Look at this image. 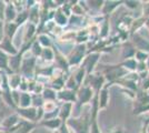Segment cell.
<instances>
[{
  "label": "cell",
  "mask_w": 149,
  "mask_h": 133,
  "mask_svg": "<svg viewBox=\"0 0 149 133\" xmlns=\"http://www.w3.org/2000/svg\"><path fill=\"white\" fill-rule=\"evenodd\" d=\"M21 112H22V114H25L26 116H30V118H33L35 114H36V111H35V110H30V112H26L25 110H22Z\"/></svg>",
  "instance_id": "7a4b0ae2"
},
{
  "label": "cell",
  "mask_w": 149,
  "mask_h": 133,
  "mask_svg": "<svg viewBox=\"0 0 149 133\" xmlns=\"http://www.w3.org/2000/svg\"><path fill=\"white\" fill-rule=\"evenodd\" d=\"M2 48H6V50L10 51V52H15L13 47H10V44H9V40H8V39H6V40H5V42L2 43Z\"/></svg>",
  "instance_id": "6da1fadb"
},
{
  "label": "cell",
  "mask_w": 149,
  "mask_h": 133,
  "mask_svg": "<svg viewBox=\"0 0 149 133\" xmlns=\"http://www.w3.org/2000/svg\"><path fill=\"white\" fill-rule=\"evenodd\" d=\"M106 95H107V93H106V91H104L102 92V105H105L106 103Z\"/></svg>",
  "instance_id": "8992f818"
},
{
  "label": "cell",
  "mask_w": 149,
  "mask_h": 133,
  "mask_svg": "<svg viewBox=\"0 0 149 133\" xmlns=\"http://www.w3.org/2000/svg\"><path fill=\"white\" fill-rule=\"evenodd\" d=\"M45 124H46V125H49V127H57V125L59 124V121L54 120V122H46Z\"/></svg>",
  "instance_id": "5b68a950"
},
{
  "label": "cell",
  "mask_w": 149,
  "mask_h": 133,
  "mask_svg": "<svg viewBox=\"0 0 149 133\" xmlns=\"http://www.w3.org/2000/svg\"><path fill=\"white\" fill-rule=\"evenodd\" d=\"M1 36H2V25L0 22V39H1Z\"/></svg>",
  "instance_id": "52a82bcc"
},
{
  "label": "cell",
  "mask_w": 149,
  "mask_h": 133,
  "mask_svg": "<svg viewBox=\"0 0 149 133\" xmlns=\"http://www.w3.org/2000/svg\"><path fill=\"white\" fill-rule=\"evenodd\" d=\"M22 105H27L28 104V102L30 101V98H29V95L27 94H22Z\"/></svg>",
  "instance_id": "3957f363"
},
{
  "label": "cell",
  "mask_w": 149,
  "mask_h": 133,
  "mask_svg": "<svg viewBox=\"0 0 149 133\" xmlns=\"http://www.w3.org/2000/svg\"><path fill=\"white\" fill-rule=\"evenodd\" d=\"M11 80H13V81H11V84H13V88H15V87H17V84H18L19 83V76H13V78H11ZM11 84H10V85H11Z\"/></svg>",
  "instance_id": "277c9868"
}]
</instances>
